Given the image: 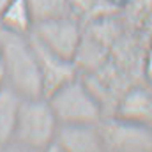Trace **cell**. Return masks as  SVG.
<instances>
[{
    "mask_svg": "<svg viewBox=\"0 0 152 152\" xmlns=\"http://www.w3.org/2000/svg\"><path fill=\"white\" fill-rule=\"evenodd\" d=\"M58 129V118L46 96L21 97L16 131L11 145L27 151H48Z\"/></svg>",
    "mask_w": 152,
    "mask_h": 152,
    "instance_id": "2",
    "label": "cell"
},
{
    "mask_svg": "<svg viewBox=\"0 0 152 152\" xmlns=\"http://www.w3.org/2000/svg\"><path fill=\"white\" fill-rule=\"evenodd\" d=\"M151 50H152V41H151Z\"/></svg>",
    "mask_w": 152,
    "mask_h": 152,
    "instance_id": "18",
    "label": "cell"
},
{
    "mask_svg": "<svg viewBox=\"0 0 152 152\" xmlns=\"http://www.w3.org/2000/svg\"><path fill=\"white\" fill-rule=\"evenodd\" d=\"M32 46L37 53L39 67H41V75H42V83H44V96L48 97L53 90H57L60 85H64L66 81L73 80L78 76V67H76V60H67L60 55H57L55 51H51L50 48H46L41 41L30 36Z\"/></svg>",
    "mask_w": 152,
    "mask_h": 152,
    "instance_id": "7",
    "label": "cell"
},
{
    "mask_svg": "<svg viewBox=\"0 0 152 152\" xmlns=\"http://www.w3.org/2000/svg\"><path fill=\"white\" fill-rule=\"evenodd\" d=\"M0 81L4 83V44H2V30H0Z\"/></svg>",
    "mask_w": 152,
    "mask_h": 152,
    "instance_id": "14",
    "label": "cell"
},
{
    "mask_svg": "<svg viewBox=\"0 0 152 152\" xmlns=\"http://www.w3.org/2000/svg\"><path fill=\"white\" fill-rule=\"evenodd\" d=\"M69 12L78 21L85 23L90 20H103L115 14L118 7L110 0H67Z\"/></svg>",
    "mask_w": 152,
    "mask_h": 152,
    "instance_id": "11",
    "label": "cell"
},
{
    "mask_svg": "<svg viewBox=\"0 0 152 152\" xmlns=\"http://www.w3.org/2000/svg\"><path fill=\"white\" fill-rule=\"evenodd\" d=\"M20 103H21V97L7 85H2L0 88V149H5L12 143Z\"/></svg>",
    "mask_w": 152,
    "mask_h": 152,
    "instance_id": "9",
    "label": "cell"
},
{
    "mask_svg": "<svg viewBox=\"0 0 152 152\" xmlns=\"http://www.w3.org/2000/svg\"><path fill=\"white\" fill-rule=\"evenodd\" d=\"M117 117L152 127V85L129 88L117 104Z\"/></svg>",
    "mask_w": 152,
    "mask_h": 152,
    "instance_id": "8",
    "label": "cell"
},
{
    "mask_svg": "<svg viewBox=\"0 0 152 152\" xmlns=\"http://www.w3.org/2000/svg\"><path fill=\"white\" fill-rule=\"evenodd\" d=\"M103 138V151L110 152H152V127L127 120L122 117H110L99 120Z\"/></svg>",
    "mask_w": 152,
    "mask_h": 152,
    "instance_id": "5",
    "label": "cell"
},
{
    "mask_svg": "<svg viewBox=\"0 0 152 152\" xmlns=\"http://www.w3.org/2000/svg\"><path fill=\"white\" fill-rule=\"evenodd\" d=\"M34 18L28 7V0H7L0 12V30L11 34H30Z\"/></svg>",
    "mask_w": 152,
    "mask_h": 152,
    "instance_id": "10",
    "label": "cell"
},
{
    "mask_svg": "<svg viewBox=\"0 0 152 152\" xmlns=\"http://www.w3.org/2000/svg\"><path fill=\"white\" fill-rule=\"evenodd\" d=\"M4 44V85L12 88L20 97H42L44 83L37 53L32 41L21 34L2 30Z\"/></svg>",
    "mask_w": 152,
    "mask_h": 152,
    "instance_id": "1",
    "label": "cell"
},
{
    "mask_svg": "<svg viewBox=\"0 0 152 152\" xmlns=\"http://www.w3.org/2000/svg\"><path fill=\"white\" fill-rule=\"evenodd\" d=\"M5 4H7V0H0V12H2V9L5 7Z\"/></svg>",
    "mask_w": 152,
    "mask_h": 152,
    "instance_id": "16",
    "label": "cell"
},
{
    "mask_svg": "<svg viewBox=\"0 0 152 152\" xmlns=\"http://www.w3.org/2000/svg\"><path fill=\"white\" fill-rule=\"evenodd\" d=\"M110 2H112L113 5H117L118 9H120V7H126V5L129 4V0H110Z\"/></svg>",
    "mask_w": 152,
    "mask_h": 152,
    "instance_id": "15",
    "label": "cell"
},
{
    "mask_svg": "<svg viewBox=\"0 0 152 152\" xmlns=\"http://www.w3.org/2000/svg\"><path fill=\"white\" fill-rule=\"evenodd\" d=\"M48 151L58 152H101L103 138L97 124H58L53 143Z\"/></svg>",
    "mask_w": 152,
    "mask_h": 152,
    "instance_id": "6",
    "label": "cell"
},
{
    "mask_svg": "<svg viewBox=\"0 0 152 152\" xmlns=\"http://www.w3.org/2000/svg\"><path fill=\"white\" fill-rule=\"evenodd\" d=\"M145 76H147V81L152 85V50L147 55V62H145Z\"/></svg>",
    "mask_w": 152,
    "mask_h": 152,
    "instance_id": "13",
    "label": "cell"
},
{
    "mask_svg": "<svg viewBox=\"0 0 152 152\" xmlns=\"http://www.w3.org/2000/svg\"><path fill=\"white\" fill-rule=\"evenodd\" d=\"M2 85H4V83H2V81H0V88H2Z\"/></svg>",
    "mask_w": 152,
    "mask_h": 152,
    "instance_id": "17",
    "label": "cell"
},
{
    "mask_svg": "<svg viewBox=\"0 0 152 152\" xmlns=\"http://www.w3.org/2000/svg\"><path fill=\"white\" fill-rule=\"evenodd\" d=\"M30 36H34L57 55L67 60H76L83 39L81 21H78L71 14L36 21L30 30Z\"/></svg>",
    "mask_w": 152,
    "mask_h": 152,
    "instance_id": "4",
    "label": "cell"
},
{
    "mask_svg": "<svg viewBox=\"0 0 152 152\" xmlns=\"http://www.w3.org/2000/svg\"><path fill=\"white\" fill-rule=\"evenodd\" d=\"M28 7H30L34 23L57 18V16H64V14H71L67 0H28Z\"/></svg>",
    "mask_w": 152,
    "mask_h": 152,
    "instance_id": "12",
    "label": "cell"
},
{
    "mask_svg": "<svg viewBox=\"0 0 152 152\" xmlns=\"http://www.w3.org/2000/svg\"><path fill=\"white\" fill-rule=\"evenodd\" d=\"M58 124H97L103 118V106L88 85L75 76L48 96Z\"/></svg>",
    "mask_w": 152,
    "mask_h": 152,
    "instance_id": "3",
    "label": "cell"
}]
</instances>
